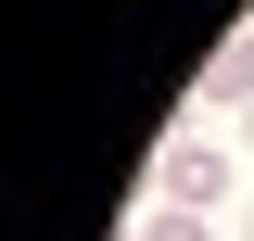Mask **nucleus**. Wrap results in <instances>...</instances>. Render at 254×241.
<instances>
[{
    "mask_svg": "<svg viewBox=\"0 0 254 241\" xmlns=\"http://www.w3.org/2000/svg\"><path fill=\"white\" fill-rule=\"evenodd\" d=\"M153 203H178V216H229V203H242V165H229L216 140H165V152H153Z\"/></svg>",
    "mask_w": 254,
    "mask_h": 241,
    "instance_id": "f257e3e1",
    "label": "nucleus"
},
{
    "mask_svg": "<svg viewBox=\"0 0 254 241\" xmlns=\"http://www.w3.org/2000/svg\"><path fill=\"white\" fill-rule=\"evenodd\" d=\"M190 102H203V115H254V38H229V51L190 76Z\"/></svg>",
    "mask_w": 254,
    "mask_h": 241,
    "instance_id": "f03ea898",
    "label": "nucleus"
},
{
    "mask_svg": "<svg viewBox=\"0 0 254 241\" xmlns=\"http://www.w3.org/2000/svg\"><path fill=\"white\" fill-rule=\"evenodd\" d=\"M140 241H216V216H178V203H153V216H140Z\"/></svg>",
    "mask_w": 254,
    "mask_h": 241,
    "instance_id": "7ed1b4c3",
    "label": "nucleus"
},
{
    "mask_svg": "<svg viewBox=\"0 0 254 241\" xmlns=\"http://www.w3.org/2000/svg\"><path fill=\"white\" fill-rule=\"evenodd\" d=\"M242 241H254V203H242Z\"/></svg>",
    "mask_w": 254,
    "mask_h": 241,
    "instance_id": "20e7f679",
    "label": "nucleus"
},
{
    "mask_svg": "<svg viewBox=\"0 0 254 241\" xmlns=\"http://www.w3.org/2000/svg\"><path fill=\"white\" fill-rule=\"evenodd\" d=\"M242 140H254V115H242Z\"/></svg>",
    "mask_w": 254,
    "mask_h": 241,
    "instance_id": "39448f33",
    "label": "nucleus"
},
{
    "mask_svg": "<svg viewBox=\"0 0 254 241\" xmlns=\"http://www.w3.org/2000/svg\"><path fill=\"white\" fill-rule=\"evenodd\" d=\"M242 38H254V26H242Z\"/></svg>",
    "mask_w": 254,
    "mask_h": 241,
    "instance_id": "423d86ee",
    "label": "nucleus"
}]
</instances>
